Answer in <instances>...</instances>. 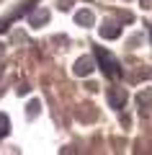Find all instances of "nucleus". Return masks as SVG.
Segmentation results:
<instances>
[{
    "label": "nucleus",
    "mask_w": 152,
    "mask_h": 155,
    "mask_svg": "<svg viewBox=\"0 0 152 155\" xmlns=\"http://www.w3.org/2000/svg\"><path fill=\"white\" fill-rule=\"evenodd\" d=\"M49 18V13L47 11H39V13H34L31 16V26H44V21Z\"/></svg>",
    "instance_id": "obj_3"
},
{
    "label": "nucleus",
    "mask_w": 152,
    "mask_h": 155,
    "mask_svg": "<svg viewBox=\"0 0 152 155\" xmlns=\"http://www.w3.org/2000/svg\"><path fill=\"white\" fill-rule=\"evenodd\" d=\"M8 134V116L0 114V137H5Z\"/></svg>",
    "instance_id": "obj_5"
},
{
    "label": "nucleus",
    "mask_w": 152,
    "mask_h": 155,
    "mask_svg": "<svg viewBox=\"0 0 152 155\" xmlns=\"http://www.w3.org/2000/svg\"><path fill=\"white\" fill-rule=\"evenodd\" d=\"M93 67H95V65H93L90 57H80V60L75 62V75H90Z\"/></svg>",
    "instance_id": "obj_1"
},
{
    "label": "nucleus",
    "mask_w": 152,
    "mask_h": 155,
    "mask_svg": "<svg viewBox=\"0 0 152 155\" xmlns=\"http://www.w3.org/2000/svg\"><path fill=\"white\" fill-rule=\"evenodd\" d=\"M75 21L80 23V26H93V21H95V18H93L90 11H77V13H75Z\"/></svg>",
    "instance_id": "obj_2"
},
{
    "label": "nucleus",
    "mask_w": 152,
    "mask_h": 155,
    "mask_svg": "<svg viewBox=\"0 0 152 155\" xmlns=\"http://www.w3.org/2000/svg\"><path fill=\"white\" fill-rule=\"evenodd\" d=\"M101 34H103V36H116V34H119V26H103V28H101Z\"/></svg>",
    "instance_id": "obj_4"
}]
</instances>
